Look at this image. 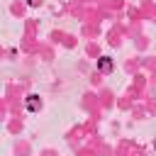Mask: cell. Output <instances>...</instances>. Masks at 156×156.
<instances>
[{
	"label": "cell",
	"instance_id": "6da1fadb",
	"mask_svg": "<svg viewBox=\"0 0 156 156\" xmlns=\"http://www.w3.org/2000/svg\"><path fill=\"white\" fill-rule=\"evenodd\" d=\"M27 110H29V112H34V110H39V102H37V95H29V98H27Z\"/></svg>",
	"mask_w": 156,
	"mask_h": 156
},
{
	"label": "cell",
	"instance_id": "7a4b0ae2",
	"mask_svg": "<svg viewBox=\"0 0 156 156\" xmlns=\"http://www.w3.org/2000/svg\"><path fill=\"white\" fill-rule=\"evenodd\" d=\"M110 68H112V61H110V58L105 56V58L100 61V71H110Z\"/></svg>",
	"mask_w": 156,
	"mask_h": 156
},
{
	"label": "cell",
	"instance_id": "3957f363",
	"mask_svg": "<svg viewBox=\"0 0 156 156\" xmlns=\"http://www.w3.org/2000/svg\"><path fill=\"white\" fill-rule=\"evenodd\" d=\"M39 2H41V0H27V5H32V7H34V5H39Z\"/></svg>",
	"mask_w": 156,
	"mask_h": 156
}]
</instances>
